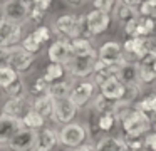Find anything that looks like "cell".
<instances>
[{"label":"cell","instance_id":"1","mask_svg":"<svg viewBox=\"0 0 156 151\" xmlns=\"http://www.w3.org/2000/svg\"><path fill=\"white\" fill-rule=\"evenodd\" d=\"M116 116L121 123L126 138H143L153 131V117L136 107V104H126L122 101L118 102Z\"/></svg>","mask_w":156,"mask_h":151},{"label":"cell","instance_id":"2","mask_svg":"<svg viewBox=\"0 0 156 151\" xmlns=\"http://www.w3.org/2000/svg\"><path fill=\"white\" fill-rule=\"evenodd\" d=\"M87 138H89L87 126H84L82 123L66 124L59 131V143H61V146L69 148V149H76V148L86 144Z\"/></svg>","mask_w":156,"mask_h":151},{"label":"cell","instance_id":"3","mask_svg":"<svg viewBox=\"0 0 156 151\" xmlns=\"http://www.w3.org/2000/svg\"><path fill=\"white\" fill-rule=\"evenodd\" d=\"M96 62H98V52L89 54V56H74L66 64V70L72 77H77V79L84 81L94 74Z\"/></svg>","mask_w":156,"mask_h":151},{"label":"cell","instance_id":"4","mask_svg":"<svg viewBox=\"0 0 156 151\" xmlns=\"http://www.w3.org/2000/svg\"><path fill=\"white\" fill-rule=\"evenodd\" d=\"M30 10L32 3L19 2V0H5L0 5L2 19H7L10 22L20 23V25H24L25 20H30Z\"/></svg>","mask_w":156,"mask_h":151},{"label":"cell","instance_id":"5","mask_svg":"<svg viewBox=\"0 0 156 151\" xmlns=\"http://www.w3.org/2000/svg\"><path fill=\"white\" fill-rule=\"evenodd\" d=\"M24 40V25L10 22L7 19H0V47L12 49Z\"/></svg>","mask_w":156,"mask_h":151},{"label":"cell","instance_id":"6","mask_svg":"<svg viewBox=\"0 0 156 151\" xmlns=\"http://www.w3.org/2000/svg\"><path fill=\"white\" fill-rule=\"evenodd\" d=\"M98 59L109 67L122 64L126 60L122 44H119L118 40H106L104 44H101V47L98 50Z\"/></svg>","mask_w":156,"mask_h":151},{"label":"cell","instance_id":"7","mask_svg":"<svg viewBox=\"0 0 156 151\" xmlns=\"http://www.w3.org/2000/svg\"><path fill=\"white\" fill-rule=\"evenodd\" d=\"M37 138H39V131H32L29 128H24L7 143V148L10 151H35Z\"/></svg>","mask_w":156,"mask_h":151},{"label":"cell","instance_id":"8","mask_svg":"<svg viewBox=\"0 0 156 151\" xmlns=\"http://www.w3.org/2000/svg\"><path fill=\"white\" fill-rule=\"evenodd\" d=\"M98 89L99 87L96 86L91 79H84V81H81V82H77L74 86L72 94H71V99L74 101V104L81 109V107L87 106L92 99H96Z\"/></svg>","mask_w":156,"mask_h":151},{"label":"cell","instance_id":"9","mask_svg":"<svg viewBox=\"0 0 156 151\" xmlns=\"http://www.w3.org/2000/svg\"><path fill=\"white\" fill-rule=\"evenodd\" d=\"M77 111L79 107L74 104V101L71 97H66V99H57L55 101V107H54V119L55 124H71L74 123V117L77 116Z\"/></svg>","mask_w":156,"mask_h":151},{"label":"cell","instance_id":"10","mask_svg":"<svg viewBox=\"0 0 156 151\" xmlns=\"http://www.w3.org/2000/svg\"><path fill=\"white\" fill-rule=\"evenodd\" d=\"M35 62V56H32L30 52L24 50L20 45L17 47H12L9 50V66L19 74H24L34 66Z\"/></svg>","mask_w":156,"mask_h":151},{"label":"cell","instance_id":"11","mask_svg":"<svg viewBox=\"0 0 156 151\" xmlns=\"http://www.w3.org/2000/svg\"><path fill=\"white\" fill-rule=\"evenodd\" d=\"M72 49H71V40L67 39H55L47 49V59L49 62L54 64H67L72 59Z\"/></svg>","mask_w":156,"mask_h":151},{"label":"cell","instance_id":"12","mask_svg":"<svg viewBox=\"0 0 156 151\" xmlns=\"http://www.w3.org/2000/svg\"><path fill=\"white\" fill-rule=\"evenodd\" d=\"M30 111H34V101L29 97H20V99H9L2 106V114L15 117V119H24Z\"/></svg>","mask_w":156,"mask_h":151},{"label":"cell","instance_id":"13","mask_svg":"<svg viewBox=\"0 0 156 151\" xmlns=\"http://www.w3.org/2000/svg\"><path fill=\"white\" fill-rule=\"evenodd\" d=\"M112 17L109 13L99 12V10H91V12L86 13V22H87V34L91 37L101 35L111 25Z\"/></svg>","mask_w":156,"mask_h":151},{"label":"cell","instance_id":"14","mask_svg":"<svg viewBox=\"0 0 156 151\" xmlns=\"http://www.w3.org/2000/svg\"><path fill=\"white\" fill-rule=\"evenodd\" d=\"M24 123L20 119L0 114V146H7V143L19 133L20 129H24Z\"/></svg>","mask_w":156,"mask_h":151},{"label":"cell","instance_id":"15","mask_svg":"<svg viewBox=\"0 0 156 151\" xmlns=\"http://www.w3.org/2000/svg\"><path fill=\"white\" fill-rule=\"evenodd\" d=\"M118 77L124 86H139L141 84V79H139V62L124 60L119 66Z\"/></svg>","mask_w":156,"mask_h":151},{"label":"cell","instance_id":"16","mask_svg":"<svg viewBox=\"0 0 156 151\" xmlns=\"http://www.w3.org/2000/svg\"><path fill=\"white\" fill-rule=\"evenodd\" d=\"M124 91H126V86L119 81L118 76L108 79L101 87H99V94L104 96L106 99H111V101H122Z\"/></svg>","mask_w":156,"mask_h":151},{"label":"cell","instance_id":"17","mask_svg":"<svg viewBox=\"0 0 156 151\" xmlns=\"http://www.w3.org/2000/svg\"><path fill=\"white\" fill-rule=\"evenodd\" d=\"M59 143V131L55 128H44L39 131V138H37V148L35 151H52Z\"/></svg>","mask_w":156,"mask_h":151},{"label":"cell","instance_id":"18","mask_svg":"<svg viewBox=\"0 0 156 151\" xmlns=\"http://www.w3.org/2000/svg\"><path fill=\"white\" fill-rule=\"evenodd\" d=\"M54 107H55V99L51 94L34 97V111L39 113L42 117H45V119L54 116Z\"/></svg>","mask_w":156,"mask_h":151},{"label":"cell","instance_id":"19","mask_svg":"<svg viewBox=\"0 0 156 151\" xmlns=\"http://www.w3.org/2000/svg\"><path fill=\"white\" fill-rule=\"evenodd\" d=\"M96 149L98 151H129L128 144L121 138L114 136H102L96 143Z\"/></svg>","mask_w":156,"mask_h":151},{"label":"cell","instance_id":"20","mask_svg":"<svg viewBox=\"0 0 156 151\" xmlns=\"http://www.w3.org/2000/svg\"><path fill=\"white\" fill-rule=\"evenodd\" d=\"M71 49H72V56H89V54L98 52L89 37H79V39L71 40Z\"/></svg>","mask_w":156,"mask_h":151},{"label":"cell","instance_id":"21","mask_svg":"<svg viewBox=\"0 0 156 151\" xmlns=\"http://www.w3.org/2000/svg\"><path fill=\"white\" fill-rule=\"evenodd\" d=\"M67 74L64 64H54V62H49L44 69V77L49 81L51 84L59 82V81H64V76Z\"/></svg>","mask_w":156,"mask_h":151},{"label":"cell","instance_id":"22","mask_svg":"<svg viewBox=\"0 0 156 151\" xmlns=\"http://www.w3.org/2000/svg\"><path fill=\"white\" fill-rule=\"evenodd\" d=\"M72 89H74V87H72L71 81H59V82L51 84L49 94H51L55 101L57 99H66V97H71Z\"/></svg>","mask_w":156,"mask_h":151},{"label":"cell","instance_id":"23","mask_svg":"<svg viewBox=\"0 0 156 151\" xmlns=\"http://www.w3.org/2000/svg\"><path fill=\"white\" fill-rule=\"evenodd\" d=\"M118 102L119 101H111V99H106L104 96L98 94L94 99V111L98 114H106V113H116V107H118Z\"/></svg>","mask_w":156,"mask_h":151},{"label":"cell","instance_id":"24","mask_svg":"<svg viewBox=\"0 0 156 151\" xmlns=\"http://www.w3.org/2000/svg\"><path fill=\"white\" fill-rule=\"evenodd\" d=\"M20 79V74L15 72L10 66H4L0 67V89L5 91L7 87H10L15 81Z\"/></svg>","mask_w":156,"mask_h":151},{"label":"cell","instance_id":"25","mask_svg":"<svg viewBox=\"0 0 156 151\" xmlns=\"http://www.w3.org/2000/svg\"><path fill=\"white\" fill-rule=\"evenodd\" d=\"M136 17H139L138 9L128 7V5H124V3H118V7H116V10H114V19H116V20L128 23L129 20L136 19Z\"/></svg>","mask_w":156,"mask_h":151},{"label":"cell","instance_id":"26","mask_svg":"<svg viewBox=\"0 0 156 151\" xmlns=\"http://www.w3.org/2000/svg\"><path fill=\"white\" fill-rule=\"evenodd\" d=\"M116 121H118V116L116 113H106V114H98L96 117V128L98 131H102V133H108L114 128Z\"/></svg>","mask_w":156,"mask_h":151},{"label":"cell","instance_id":"27","mask_svg":"<svg viewBox=\"0 0 156 151\" xmlns=\"http://www.w3.org/2000/svg\"><path fill=\"white\" fill-rule=\"evenodd\" d=\"M22 123H24L25 128H29V129H32V131H41L45 128V117H42L41 114L35 113V111H30V113L22 119Z\"/></svg>","mask_w":156,"mask_h":151},{"label":"cell","instance_id":"28","mask_svg":"<svg viewBox=\"0 0 156 151\" xmlns=\"http://www.w3.org/2000/svg\"><path fill=\"white\" fill-rule=\"evenodd\" d=\"M42 45L44 44L41 42V40L37 39V37L34 35V32H30V34H27V35L24 37V40L20 42V47L24 50H27V52H30L32 56H35V54H39L42 50Z\"/></svg>","mask_w":156,"mask_h":151},{"label":"cell","instance_id":"29","mask_svg":"<svg viewBox=\"0 0 156 151\" xmlns=\"http://www.w3.org/2000/svg\"><path fill=\"white\" fill-rule=\"evenodd\" d=\"M136 107L141 109L143 113L149 114V116H154L156 117V92L154 94H148V96L141 97V99L136 102Z\"/></svg>","mask_w":156,"mask_h":151},{"label":"cell","instance_id":"30","mask_svg":"<svg viewBox=\"0 0 156 151\" xmlns=\"http://www.w3.org/2000/svg\"><path fill=\"white\" fill-rule=\"evenodd\" d=\"M4 92L9 96V99H20V97H27V87H25L24 79L20 77L19 81H15V82L12 84L10 87H7Z\"/></svg>","mask_w":156,"mask_h":151},{"label":"cell","instance_id":"31","mask_svg":"<svg viewBox=\"0 0 156 151\" xmlns=\"http://www.w3.org/2000/svg\"><path fill=\"white\" fill-rule=\"evenodd\" d=\"M49 89H51V82H49L44 76H41V77H37V79L32 82L30 94H34V97L45 96V94H49Z\"/></svg>","mask_w":156,"mask_h":151},{"label":"cell","instance_id":"32","mask_svg":"<svg viewBox=\"0 0 156 151\" xmlns=\"http://www.w3.org/2000/svg\"><path fill=\"white\" fill-rule=\"evenodd\" d=\"M156 30V20L139 15V37H153Z\"/></svg>","mask_w":156,"mask_h":151},{"label":"cell","instance_id":"33","mask_svg":"<svg viewBox=\"0 0 156 151\" xmlns=\"http://www.w3.org/2000/svg\"><path fill=\"white\" fill-rule=\"evenodd\" d=\"M92 5H94V10H99V12L114 13L116 7H118V0H92Z\"/></svg>","mask_w":156,"mask_h":151},{"label":"cell","instance_id":"34","mask_svg":"<svg viewBox=\"0 0 156 151\" xmlns=\"http://www.w3.org/2000/svg\"><path fill=\"white\" fill-rule=\"evenodd\" d=\"M138 12L141 17H149V19L156 20V0H146V2H143L139 5Z\"/></svg>","mask_w":156,"mask_h":151},{"label":"cell","instance_id":"35","mask_svg":"<svg viewBox=\"0 0 156 151\" xmlns=\"http://www.w3.org/2000/svg\"><path fill=\"white\" fill-rule=\"evenodd\" d=\"M32 32H34V35L37 37V39L41 40L42 44H47L49 40H51V37H52V27L44 25V23H42V25H37V27H35Z\"/></svg>","mask_w":156,"mask_h":151},{"label":"cell","instance_id":"36","mask_svg":"<svg viewBox=\"0 0 156 151\" xmlns=\"http://www.w3.org/2000/svg\"><path fill=\"white\" fill-rule=\"evenodd\" d=\"M139 92H141V87H139V86H126L122 102H126V104H136V102H138L136 99H138Z\"/></svg>","mask_w":156,"mask_h":151},{"label":"cell","instance_id":"37","mask_svg":"<svg viewBox=\"0 0 156 151\" xmlns=\"http://www.w3.org/2000/svg\"><path fill=\"white\" fill-rule=\"evenodd\" d=\"M124 34L128 37H139V17L124 23Z\"/></svg>","mask_w":156,"mask_h":151},{"label":"cell","instance_id":"38","mask_svg":"<svg viewBox=\"0 0 156 151\" xmlns=\"http://www.w3.org/2000/svg\"><path fill=\"white\" fill-rule=\"evenodd\" d=\"M126 144H128L129 151H139L146 149L144 148V138H126Z\"/></svg>","mask_w":156,"mask_h":151},{"label":"cell","instance_id":"39","mask_svg":"<svg viewBox=\"0 0 156 151\" xmlns=\"http://www.w3.org/2000/svg\"><path fill=\"white\" fill-rule=\"evenodd\" d=\"M144 148L148 151H156V131H151L144 136Z\"/></svg>","mask_w":156,"mask_h":151},{"label":"cell","instance_id":"40","mask_svg":"<svg viewBox=\"0 0 156 151\" xmlns=\"http://www.w3.org/2000/svg\"><path fill=\"white\" fill-rule=\"evenodd\" d=\"M52 2H54V0H32V7L42 10V12H47L52 7Z\"/></svg>","mask_w":156,"mask_h":151},{"label":"cell","instance_id":"41","mask_svg":"<svg viewBox=\"0 0 156 151\" xmlns=\"http://www.w3.org/2000/svg\"><path fill=\"white\" fill-rule=\"evenodd\" d=\"M44 17H45V12H42V10L34 9V7H32V10H30V20H32V22L42 25V20H44Z\"/></svg>","mask_w":156,"mask_h":151},{"label":"cell","instance_id":"42","mask_svg":"<svg viewBox=\"0 0 156 151\" xmlns=\"http://www.w3.org/2000/svg\"><path fill=\"white\" fill-rule=\"evenodd\" d=\"M119 3H124V5L133 7V9H139V5L143 3V0H119Z\"/></svg>","mask_w":156,"mask_h":151},{"label":"cell","instance_id":"43","mask_svg":"<svg viewBox=\"0 0 156 151\" xmlns=\"http://www.w3.org/2000/svg\"><path fill=\"white\" fill-rule=\"evenodd\" d=\"M71 151H98V149H96V146H94V144L86 143V144H82V146L76 148V149H71Z\"/></svg>","mask_w":156,"mask_h":151},{"label":"cell","instance_id":"44","mask_svg":"<svg viewBox=\"0 0 156 151\" xmlns=\"http://www.w3.org/2000/svg\"><path fill=\"white\" fill-rule=\"evenodd\" d=\"M82 2H84V0H67V3H69V5H72V7H77V5H81Z\"/></svg>","mask_w":156,"mask_h":151},{"label":"cell","instance_id":"45","mask_svg":"<svg viewBox=\"0 0 156 151\" xmlns=\"http://www.w3.org/2000/svg\"><path fill=\"white\" fill-rule=\"evenodd\" d=\"M153 131H156V117H153Z\"/></svg>","mask_w":156,"mask_h":151},{"label":"cell","instance_id":"46","mask_svg":"<svg viewBox=\"0 0 156 151\" xmlns=\"http://www.w3.org/2000/svg\"><path fill=\"white\" fill-rule=\"evenodd\" d=\"M19 2H25V3H32V0H19Z\"/></svg>","mask_w":156,"mask_h":151},{"label":"cell","instance_id":"47","mask_svg":"<svg viewBox=\"0 0 156 151\" xmlns=\"http://www.w3.org/2000/svg\"><path fill=\"white\" fill-rule=\"evenodd\" d=\"M154 70H156V60H154Z\"/></svg>","mask_w":156,"mask_h":151},{"label":"cell","instance_id":"48","mask_svg":"<svg viewBox=\"0 0 156 151\" xmlns=\"http://www.w3.org/2000/svg\"><path fill=\"white\" fill-rule=\"evenodd\" d=\"M4 2H5V0H0V3H4Z\"/></svg>","mask_w":156,"mask_h":151},{"label":"cell","instance_id":"49","mask_svg":"<svg viewBox=\"0 0 156 151\" xmlns=\"http://www.w3.org/2000/svg\"><path fill=\"white\" fill-rule=\"evenodd\" d=\"M139 151H148V149H139Z\"/></svg>","mask_w":156,"mask_h":151},{"label":"cell","instance_id":"50","mask_svg":"<svg viewBox=\"0 0 156 151\" xmlns=\"http://www.w3.org/2000/svg\"><path fill=\"white\" fill-rule=\"evenodd\" d=\"M0 92H2V89H0Z\"/></svg>","mask_w":156,"mask_h":151},{"label":"cell","instance_id":"51","mask_svg":"<svg viewBox=\"0 0 156 151\" xmlns=\"http://www.w3.org/2000/svg\"><path fill=\"white\" fill-rule=\"evenodd\" d=\"M143 2H146V0H143Z\"/></svg>","mask_w":156,"mask_h":151}]
</instances>
